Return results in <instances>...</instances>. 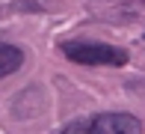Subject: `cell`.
I'll return each mask as SVG.
<instances>
[{
	"instance_id": "1",
	"label": "cell",
	"mask_w": 145,
	"mask_h": 134,
	"mask_svg": "<svg viewBox=\"0 0 145 134\" xmlns=\"http://www.w3.org/2000/svg\"><path fill=\"white\" fill-rule=\"evenodd\" d=\"M56 134H142V122L130 113H95L62 125Z\"/></svg>"
},
{
	"instance_id": "2",
	"label": "cell",
	"mask_w": 145,
	"mask_h": 134,
	"mask_svg": "<svg viewBox=\"0 0 145 134\" xmlns=\"http://www.w3.org/2000/svg\"><path fill=\"white\" fill-rule=\"evenodd\" d=\"M62 54L71 63H80V66H124L127 63V51L124 48L104 45V42H89V39L62 42Z\"/></svg>"
},
{
	"instance_id": "3",
	"label": "cell",
	"mask_w": 145,
	"mask_h": 134,
	"mask_svg": "<svg viewBox=\"0 0 145 134\" xmlns=\"http://www.w3.org/2000/svg\"><path fill=\"white\" fill-rule=\"evenodd\" d=\"M24 66V51L18 45H9V42H0V78L12 75Z\"/></svg>"
}]
</instances>
